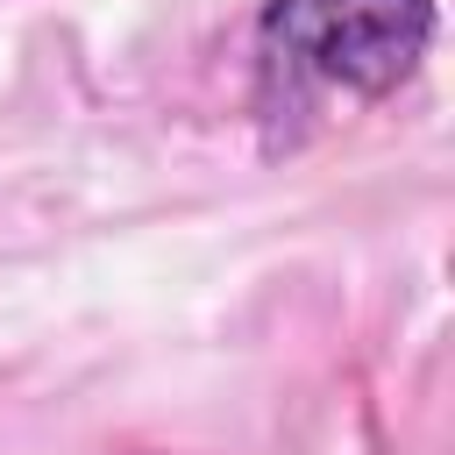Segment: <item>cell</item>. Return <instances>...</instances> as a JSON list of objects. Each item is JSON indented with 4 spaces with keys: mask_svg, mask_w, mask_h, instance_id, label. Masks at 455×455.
I'll list each match as a JSON object with an SVG mask.
<instances>
[{
    "mask_svg": "<svg viewBox=\"0 0 455 455\" xmlns=\"http://www.w3.org/2000/svg\"><path fill=\"white\" fill-rule=\"evenodd\" d=\"M434 36L427 0H270L263 71L313 92H391Z\"/></svg>",
    "mask_w": 455,
    "mask_h": 455,
    "instance_id": "cell-1",
    "label": "cell"
}]
</instances>
